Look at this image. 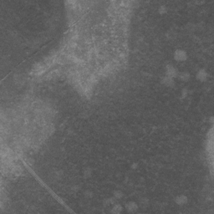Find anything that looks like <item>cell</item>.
Wrapping results in <instances>:
<instances>
[{
	"mask_svg": "<svg viewBox=\"0 0 214 214\" xmlns=\"http://www.w3.org/2000/svg\"><path fill=\"white\" fill-rule=\"evenodd\" d=\"M140 202H141V204L142 205L143 207H146V206L148 205V199H146V198H142V199L140 201Z\"/></svg>",
	"mask_w": 214,
	"mask_h": 214,
	"instance_id": "7c38bea8",
	"label": "cell"
},
{
	"mask_svg": "<svg viewBox=\"0 0 214 214\" xmlns=\"http://www.w3.org/2000/svg\"><path fill=\"white\" fill-rule=\"evenodd\" d=\"M125 207H126V211L128 213H134L137 212V210L139 208L137 203L133 202V201H131V202H128L127 203H126Z\"/></svg>",
	"mask_w": 214,
	"mask_h": 214,
	"instance_id": "3957f363",
	"label": "cell"
},
{
	"mask_svg": "<svg viewBox=\"0 0 214 214\" xmlns=\"http://www.w3.org/2000/svg\"><path fill=\"white\" fill-rule=\"evenodd\" d=\"M187 93H188V90L187 88L183 89L181 90V99H184L186 96H187Z\"/></svg>",
	"mask_w": 214,
	"mask_h": 214,
	"instance_id": "8fae6325",
	"label": "cell"
},
{
	"mask_svg": "<svg viewBox=\"0 0 214 214\" xmlns=\"http://www.w3.org/2000/svg\"><path fill=\"white\" fill-rule=\"evenodd\" d=\"M187 201H188V198L187 196L181 194V195H178L176 198H175V202L179 205V206H182L186 203H187Z\"/></svg>",
	"mask_w": 214,
	"mask_h": 214,
	"instance_id": "5b68a950",
	"label": "cell"
},
{
	"mask_svg": "<svg viewBox=\"0 0 214 214\" xmlns=\"http://www.w3.org/2000/svg\"><path fill=\"white\" fill-rule=\"evenodd\" d=\"M123 211V207L120 204H114L113 207L111 208V213L115 214H119Z\"/></svg>",
	"mask_w": 214,
	"mask_h": 214,
	"instance_id": "ba28073f",
	"label": "cell"
},
{
	"mask_svg": "<svg viewBox=\"0 0 214 214\" xmlns=\"http://www.w3.org/2000/svg\"><path fill=\"white\" fill-rule=\"evenodd\" d=\"M177 74H178V71L173 65H171V64L167 65V67H166V76L174 79V78L177 77Z\"/></svg>",
	"mask_w": 214,
	"mask_h": 214,
	"instance_id": "7a4b0ae2",
	"label": "cell"
},
{
	"mask_svg": "<svg viewBox=\"0 0 214 214\" xmlns=\"http://www.w3.org/2000/svg\"><path fill=\"white\" fill-rule=\"evenodd\" d=\"M173 57L177 62H184L187 60V54L185 50L178 49L174 52Z\"/></svg>",
	"mask_w": 214,
	"mask_h": 214,
	"instance_id": "6da1fadb",
	"label": "cell"
},
{
	"mask_svg": "<svg viewBox=\"0 0 214 214\" xmlns=\"http://www.w3.org/2000/svg\"><path fill=\"white\" fill-rule=\"evenodd\" d=\"M113 196H114V197H115L116 199L119 200V199H121V198L123 197L124 194H123V192L120 190H116L113 192Z\"/></svg>",
	"mask_w": 214,
	"mask_h": 214,
	"instance_id": "9c48e42d",
	"label": "cell"
},
{
	"mask_svg": "<svg viewBox=\"0 0 214 214\" xmlns=\"http://www.w3.org/2000/svg\"><path fill=\"white\" fill-rule=\"evenodd\" d=\"M177 77H178L179 80H181V81H183V82H187V81H189V80H190L191 74L189 72L182 71L181 72V73H178Z\"/></svg>",
	"mask_w": 214,
	"mask_h": 214,
	"instance_id": "8992f818",
	"label": "cell"
},
{
	"mask_svg": "<svg viewBox=\"0 0 214 214\" xmlns=\"http://www.w3.org/2000/svg\"><path fill=\"white\" fill-rule=\"evenodd\" d=\"M167 12V9L165 6H161V7L159 8V13H160L161 14H165Z\"/></svg>",
	"mask_w": 214,
	"mask_h": 214,
	"instance_id": "30bf717a",
	"label": "cell"
},
{
	"mask_svg": "<svg viewBox=\"0 0 214 214\" xmlns=\"http://www.w3.org/2000/svg\"><path fill=\"white\" fill-rule=\"evenodd\" d=\"M161 83L163 84L165 86L170 87V88H172V87L175 85V80H174V79H172V78H170V77L165 76V77L162 79Z\"/></svg>",
	"mask_w": 214,
	"mask_h": 214,
	"instance_id": "52a82bcc",
	"label": "cell"
},
{
	"mask_svg": "<svg viewBox=\"0 0 214 214\" xmlns=\"http://www.w3.org/2000/svg\"><path fill=\"white\" fill-rule=\"evenodd\" d=\"M207 77H208V74H207V72L204 69H201L199 70L197 73V75H196V78L198 81L200 82H205L207 80Z\"/></svg>",
	"mask_w": 214,
	"mask_h": 214,
	"instance_id": "277c9868",
	"label": "cell"
},
{
	"mask_svg": "<svg viewBox=\"0 0 214 214\" xmlns=\"http://www.w3.org/2000/svg\"><path fill=\"white\" fill-rule=\"evenodd\" d=\"M90 174H91V171L89 169V171H84V177H86V176H87V177H88L89 176H90Z\"/></svg>",
	"mask_w": 214,
	"mask_h": 214,
	"instance_id": "4fadbf2b",
	"label": "cell"
},
{
	"mask_svg": "<svg viewBox=\"0 0 214 214\" xmlns=\"http://www.w3.org/2000/svg\"><path fill=\"white\" fill-rule=\"evenodd\" d=\"M136 166H137V164H136V163L133 164V165L131 166V169H136Z\"/></svg>",
	"mask_w": 214,
	"mask_h": 214,
	"instance_id": "5bb4252c",
	"label": "cell"
}]
</instances>
